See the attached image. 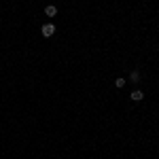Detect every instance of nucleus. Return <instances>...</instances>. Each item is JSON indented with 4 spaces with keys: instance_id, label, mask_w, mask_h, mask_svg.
I'll return each mask as SVG.
<instances>
[{
    "instance_id": "f257e3e1",
    "label": "nucleus",
    "mask_w": 159,
    "mask_h": 159,
    "mask_svg": "<svg viewBox=\"0 0 159 159\" xmlns=\"http://www.w3.org/2000/svg\"><path fill=\"white\" fill-rule=\"evenodd\" d=\"M40 30H43V36H47V38L55 34V25H53V24H45Z\"/></svg>"
},
{
    "instance_id": "f03ea898",
    "label": "nucleus",
    "mask_w": 159,
    "mask_h": 159,
    "mask_svg": "<svg viewBox=\"0 0 159 159\" xmlns=\"http://www.w3.org/2000/svg\"><path fill=\"white\" fill-rule=\"evenodd\" d=\"M129 98L134 100V102H140V100L144 98V93H142V91H140V89H134V91H132V96H129Z\"/></svg>"
},
{
    "instance_id": "7ed1b4c3",
    "label": "nucleus",
    "mask_w": 159,
    "mask_h": 159,
    "mask_svg": "<svg viewBox=\"0 0 159 159\" xmlns=\"http://www.w3.org/2000/svg\"><path fill=\"white\" fill-rule=\"evenodd\" d=\"M45 15H49V17H55V15H57V9H55L53 4H49V7H45Z\"/></svg>"
},
{
    "instance_id": "20e7f679",
    "label": "nucleus",
    "mask_w": 159,
    "mask_h": 159,
    "mask_svg": "<svg viewBox=\"0 0 159 159\" xmlns=\"http://www.w3.org/2000/svg\"><path fill=\"white\" fill-rule=\"evenodd\" d=\"M123 85H125V79H121V76H119V79L115 81V87H119V89H121Z\"/></svg>"
},
{
    "instance_id": "39448f33",
    "label": "nucleus",
    "mask_w": 159,
    "mask_h": 159,
    "mask_svg": "<svg viewBox=\"0 0 159 159\" xmlns=\"http://www.w3.org/2000/svg\"><path fill=\"white\" fill-rule=\"evenodd\" d=\"M129 79H132V81H138V79H140V72H138V70H134V72L129 74Z\"/></svg>"
}]
</instances>
